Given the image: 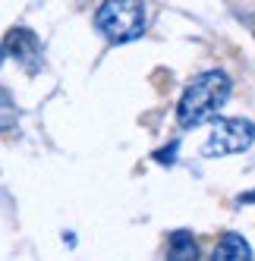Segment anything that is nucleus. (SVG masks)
Listing matches in <instances>:
<instances>
[{"label":"nucleus","instance_id":"obj_4","mask_svg":"<svg viewBox=\"0 0 255 261\" xmlns=\"http://www.w3.org/2000/svg\"><path fill=\"white\" fill-rule=\"evenodd\" d=\"M4 54L10 60L22 63L29 72L38 69V54H41V44H38V35L32 29H10L4 35Z\"/></svg>","mask_w":255,"mask_h":261},{"label":"nucleus","instance_id":"obj_5","mask_svg":"<svg viewBox=\"0 0 255 261\" xmlns=\"http://www.w3.org/2000/svg\"><path fill=\"white\" fill-rule=\"evenodd\" d=\"M214 261H249L252 258V246L240 236V233H224L221 242L211 252Z\"/></svg>","mask_w":255,"mask_h":261},{"label":"nucleus","instance_id":"obj_2","mask_svg":"<svg viewBox=\"0 0 255 261\" xmlns=\"http://www.w3.org/2000/svg\"><path fill=\"white\" fill-rule=\"evenodd\" d=\"M95 29L114 44L136 41L145 32V4L142 0H104L95 13Z\"/></svg>","mask_w":255,"mask_h":261},{"label":"nucleus","instance_id":"obj_6","mask_svg":"<svg viewBox=\"0 0 255 261\" xmlns=\"http://www.w3.org/2000/svg\"><path fill=\"white\" fill-rule=\"evenodd\" d=\"M167 258H173V261H189V258H198V246H195L192 233L176 230V233L170 236V242H167Z\"/></svg>","mask_w":255,"mask_h":261},{"label":"nucleus","instance_id":"obj_1","mask_svg":"<svg viewBox=\"0 0 255 261\" xmlns=\"http://www.w3.org/2000/svg\"><path fill=\"white\" fill-rule=\"evenodd\" d=\"M230 88H233V82L224 69H208L202 76H195L176 104V123L183 129H192V126L214 120L217 110L227 104Z\"/></svg>","mask_w":255,"mask_h":261},{"label":"nucleus","instance_id":"obj_7","mask_svg":"<svg viewBox=\"0 0 255 261\" xmlns=\"http://www.w3.org/2000/svg\"><path fill=\"white\" fill-rule=\"evenodd\" d=\"M243 201H246V204H249V201H255V189H252V192H246V195H240V204H243Z\"/></svg>","mask_w":255,"mask_h":261},{"label":"nucleus","instance_id":"obj_3","mask_svg":"<svg viewBox=\"0 0 255 261\" xmlns=\"http://www.w3.org/2000/svg\"><path fill=\"white\" fill-rule=\"evenodd\" d=\"M255 142V123L246 117H214L211 136L202 145L205 158H227V154H240Z\"/></svg>","mask_w":255,"mask_h":261}]
</instances>
